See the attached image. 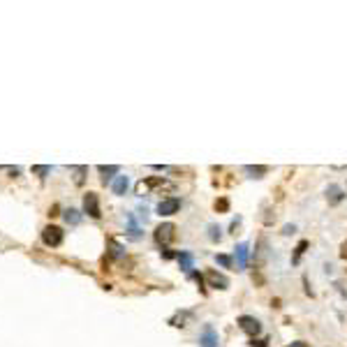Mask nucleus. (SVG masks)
<instances>
[{
	"instance_id": "bb28decb",
	"label": "nucleus",
	"mask_w": 347,
	"mask_h": 347,
	"mask_svg": "<svg viewBox=\"0 0 347 347\" xmlns=\"http://www.w3.org/2000/svg\"><path fill=\"white\" fill-rule=\"evenodd\" d=\"M162 257H165V259H174V257H178V255H176V252H172V250H165V252H162Z\"/></svg>"
},
{
	"instance_id": "423d86ee",
	"label": "nucleus",
	"mask_w": 347,
	"mask_h": 347,
	"mask_svg": "<svg viewBox=\"0 0 347 347\" xmlns=\"http://www.w3.org/2000/svg\"><path fill=\"white\" fill-rule=\"evenodd\" d=\"M220 345V336L213 329V324H204L202 333H199V347H218Z\"/></svg>"
},
{
	"instance_id": "39448f33",
	"label": "nucleus",
	"mask_w": 347,
	"mask_h": 347,
	"mask_svg": "<svg viewBox=\"0 0 347 347\" xmlns=\"http://www.w3.org/2000/svg\"><path fill=\"white\" fill-rule=\"evenodd\" d=\"M239 329L243 333H248L250 338H255L257 333H262V322L257 317H250V315H241L239 317Z\"/></svg>"
},
{
	"instance_id": "9d476101",
	"label": "nucleus",
	"mask_w": 347,
	"mask_h": 347,
	"mask_svg": "<svg viewBox=\"0 0 347 347\" xmlns=\"http://www.w3.org/2000/svg\"><path fill=\"white\" fill-rule=\"evenodd\" d=\"M130 188V176H125V174H118L116 178H113L111 183V190H113V195H125Z\"/></svg>"
},
{
	"instance_id": "1a4fd4ad",
	"label": "nucleus",
	"mask_w": 347,
	"mask_h": 347,
	"mask_svg": "<svg viewBox=\"0 0 347 347\" xmlns=\"http://www.w3.org/2000/svg\"><path fill=\"white\" fill-rule=\"evenodd\" d=\"M248 252H250L248 243H239V245L234 248V257H236V266H239V271H245V266H248Z\"/></svg>"
},
{
	"instance_id": "393cba45",
	"label": "nucleus",
	"mask_w": 347,
	"mask_h": 347,
	"mask_svg": "<svg viewBox=\"0 0 347 347\" xmlns=\"http://www.w3.org/2000/svg\"><path fill=\"white\" fill-rule=\"evenodd\" d=\"M266 343H269V338H262V340H250V347H266Z\"/></svg>"
},
{
	"instance_id": "6e6552de",
	"label": "nucleus",
	"mask_w": 347,
	"mask_h": 347,
	"mask_svg": "<svg viewBox=\"0 0 347 347\" xmlns=\"http://www.w3.org/2000/svg\"><path fill=\"white\" fill-rule=\"evenodd\" d=\"M206 282H208V287H215V289H227V287H229V280H227L222 273L215 271V269H208V271H206Z\"/></svg>"
},
{
	"instance_id": "ddd939ff",
	"label": "nucleus",
	"mask_w": 347,
	"mask_h": 347,
	"mask_svg": "<svg viewBox=\"0 0 347 347\" xmlns=\"http://www.w3.org/2000/svg\"><path fill=\"white\" fill-rule=\"evenodd\" d=\"M326 199H329V204H331V206L340 204V202L345 199L343 188H338V185H329V190H326Z\"/></svg>"
},
{
	"instance_id": "9b49d317",
	"label": "nucleus",
	"mask_w": 347,
	"mask_h": 347,
	"mask_svg": "<svg viewBox=\"0 0 347 347\" xmlns=\"http://www.w3.org/2000/svg\"><path fill=\"white\" fill-rule=\"evenodd\" d=\"M125 218H128V239H132V241H139V239H141V227L137 225L135 213H128Z\"/></svg>"
},
{
	"instance_id": "b1692460",
	"label": "nucleus",
	"mask_w": 347,
	"mask_h": 347,
	"mask_svg": "<svg viewBox=\"0 0 347 347\" xmlns=\"http://www.w3.org/2000/svg\"><path fill=\"white\" fill-rule=\"evenodd\" d=\"M111 250H113V257H123V255H125V252H123V248L116 241H111Z\"/></svg>"
},
{
	"instance_id": "f03ea898",
	"label": "nucleus",
	"mask_w": 347,
	"mask_h": 347,
	"mask_svg": "<svg viewBox=\"0 0 347 347\" xmlns=\"http://www.w3.org/2000/svg\"><path fill=\"white\" fill-rule=\"evenodd\" d=\"M63 239H65V232H63L61 227L46 225L44 229H42V241H44V245H49V248H58L63 243Z\"/></svg>"
},
{
	"instance_id": "20e7f679",
	"label": "nucleus",
	"mask_w": 347,
	"mask_h": 347,
	"mask_svg": "<svg viewBox=\"0 0 347 347\" xmlns=\"http://www.w3.org/2000/svg\"><path fill=\"white\" fill-rule=\"evenodd\" d=\"M83 213H88L93 220L102 218V211H100V197L98 192H86L83 195Z\"/></svg>"
},
{
	"instance_id": "5701e85b",
	"label": "nucleus",
	"mask_w": 347,
	"mask_h": 347,
	"mask_svg": "<svg viewBox=\"0 0 347 347\" xmlns=\"http://www.w3.org/2000/svg\"><path fill=\"white\" fill-rule=\"evenodd\" d=\"M227 208H229V202H227L225 197H222V199H218V202H215V211H220V213H225Z\"/></svg>"
},
{
	"instance_id": "f8f14e48",
	"label": "nucleus",
	"mask_w": 347,
	"mask_h": 347,
	"mask_svg": "<svg viewBox=\"0 0 347 347\" xmlns=\"http://www.w3.org/2000/svg\"><path fill=\"white\" fill-rule=\"evenodd\" d=\"M178 264H181V271H192V266H195V255L188 252V250H183L178 252Z\"/></svg>"
},
{
	"instance_id": "f257e3e1",
	"label": "nucleus",
	"mask_w": 347,
	"mask_h": 347,
	"mask_svg": "<svg viewBox=\"0 0 347 347\" xmlns=\"http://www.w3.org/2000/svg\"><path fill=\"white\" fill-rule=\"evenodd\" d=\"M172 183L162 178V176H148V178H143V181L137 183V195H148L151 190H158V188H169Z\"/></svg>"
},
{
	"instance_id": "7ed1b4c3",
	"label": "nucleus",
	"mask_w": 347,
	"mask_h": 347,
	"mask_svg": "<svg viewBox=\"0 0 347 347\" xmlns=\"http://www.w3.org/2000/svg\"><path fill=\"white\" fill-rule=\"evenodd\" d=\"M174 236H176V227L172 222H162L160 227H155V232H153V239L158 245H167V243L174 241Z\"/></svg>"
},
{
	"instance_id": "aec40b11",
	"label": "nucleus",
	"mask_w": 347,
	"mask_h": 347,
	"mask_svg": "<svg viewBox=\"0 0 347 347\" xmlns=\"http://www.w3.org/2000/svg\"><path fill=\"white\" fill-rule=\"evenodd\" d=\"M222 229H220L218 225H208V239H211L213 243H218L220 239H222V234H220Z\"/></svg>"
},
{
	"instance_id": "4be33fe9",
	"label": "nucleus",
	"mask_w": 347,
	"mask_h": 347,
	"mask_svg": "<svg viewBox=\"0 0 347 347\" xmlns=\"http://www.w3.org/2000/svg\"><path fill=\"white\" fill-rule=\"evenodd\" d=\"M49 172H51V167H46V165H35V167H33V174L39 176V178H44Z\"/></svg>"
},
{
	"instance_id": "f3484780",
	"label": "nucleus",
	"mask_w": 347,
	"mask_h": 347,
	"mask_svg": "<svg viewBox=\"0 0 347 347\" xmlns=\"http://www.w3.org/2000/svg\"><path fill=\"white\" fill-rule=\"evenodd\" d=\"M243 172L250 174L252 178H262V176H264L269 169H266V167H252V165H248V167H243Z\"/></svg>"
},
{
	"instance_id": "cd10ccee",
	"label": "nucleus",
	"mask_w": 347,
	"mask_h": 347,
	"mask_svg": "<svg viewBox=\"0 0 347 347\" xmlns=\"http://www.w3.org/2000/svg\"><path fill=\"white\" fill-rule=\"evenodd\" d=\"M287 347H308V343H303V340H296V343H292V345Z\"/></svg>"
},
{
	"instance_id": "a878e982",
	"label": "nucleus",
	"mask_w": 347,
	"mask_h": 347,
	"mask_svg": "<svg viewBox=\"0 0 347 347\" xmlns=\"http://www.w3.org/2000/svg\"><path fill=\"white\" fill-rule=\"evenodd\" d=\"M294 232H296V227H294V225H287L285 229H282V234H287V236H289V234H294Z\"/></svg>"
},
{
	"instance_id": "6ab92c4d",
	"label": "nucleus",
	"mask_w": 347,
	"mask_h": 347,
	"mask_svg": "<svg viewBox=\"0 0 347 347\" xmlns=\"http://www.w3.org/2000/svg\"><path fill=\"white\" fill-rule=\"evenodd\" d=\"M306 248H308V241H301L299 245H296L294 257H292V264H299V259H301V255L306 252Z\"/></svg>"
},
{
	"instance_id": "dca6fc26",
	"label": "nucleus",
	"mask_w": 347,
	"mask_h": 347,
	"mask_svg": "<svg viewBox=\"0 0 347 347\" xmlns=\"http://www.w3.org/2000/svg\"><path fill=\"white\" fill-rule=\"evenodd\" d=\"M69 172L74 174V183L76 185H83V181H86V174H88V167H69Z\"/></svg>"
},
{
	"instance_id": "a211bd4d",
	"label": "nucleus",
	"mask_w": 347,
	"mask_h": 347,
	"mask_svg": "<svg viewBox=\"0 0 347 347\" xmlns=\"http://www.w3.org/2000/svg\"><path fill=\"white\" fill-rule=\"evenodd\" d=\"M190 312H178V315L176 317H172V319H169V324L172 326H185V319H190Z\"/></svg>"
},
{
	"instance_id": "2eb2a0df",
	"label": "nucleus",
	"mask_w": 347,
	"mask_h": 347,
	"mask_svg": "<svg viewBox=\"0 0 347 347\" xmlns=\"http://www.w3.org/2000/svg\"><path fill=\"white\" fill-rule=\"evenodd\" d=\"M63 218H65V222L72 227H76L79 222H81V213L76 211V208H68V211L63 213Z\"/></svg>"
},
{
	"instance_id": "c85d7f7f",
	"label": "nucleus",
	"mask_w": 347,
	"mask_h": 347,
	"mask_svg": "<svg viewBox=\"0 0 347 347\" xmlns=\"http://www.w3.org/2000/svg\"><path fill=\"white\" fill-rule=\"evenodd\" d=\"M340 257H343V259H347V243H343V250H340Z\"/></svg>"
},
{
	"instance_id": "412c9836",
	"label": "nucleus",
	"mask_w": 347,
	"mask_h": 347,
	"mask_svg": "<svg viewBox=\"0 0 347 347\" xmlns=\"http://www.w3.org/2000/svg\"><path fill=\"white\" fill-rule=\"evenodd\" d=\"M215 262H218V264L222 266V269H232V264H234L229 255H215Z\"/></svg>"
},
{
	"instance_id": "4468645a",
	"label": "nucleus",
	"mask_w": 347,
	"mask_h": 347,
	"mask_svg": "<svg viewBox=\"0 0 347 347\" xmlns=\"http://www.w3.org/2000/svg\"><path fill=\"white\" fill-rule=\"evenodd\" d=\"M98 172L102 174V181L106 183V181H111V178H113V174H121V169H118L116 165H100Z\"/></svg>"
},
{
	"instance_id": "0eeeda50",
	"label": "nucleus",
	"mask_w": 347,
	"mask_h": 347,
	"mask_svg": "<svg viewBox=\"0 0 347 347\" xmlns=\"http://www.w3.org/2000/svg\"><path fill=\"white\" fill-rule=\"evenodd\" d=\"M178 208H181V199H176V197L162 199V202L155 206L158 215H162V218H167V215H174V213H178Z\"/></svg>"
}]
</instances>
